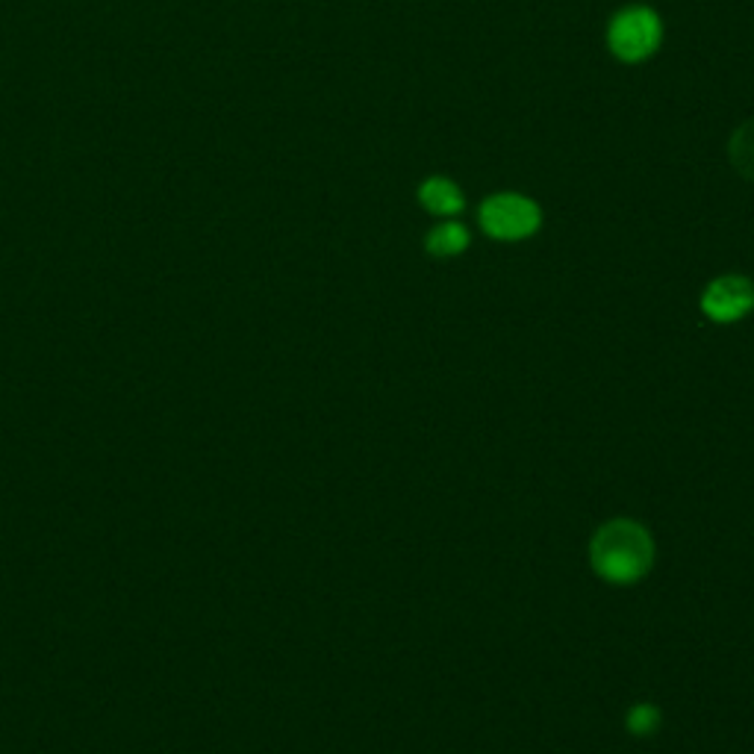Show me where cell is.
I'll return each instance as SVG.
<instances>
[{"label":"cell","mask_w":754,"mask_h":754,"mask_svg":"<svg viewBox=\"0 0 754 754\" xmlns=\"http://www.w3.org/2000/svg\"><path fill=\"white\" fill-rule=\"evenodd\" d=\"M469 245H472V233H469V227L460 222H451V219L436 224L434 231L425 236V251L431 254V257H436V260L457 257V254H463Z\"/></svg>","instance_id":"obj_6"},{"label":"cell","mask_w":754,"mask_h":754,"mask_svg":"<svg viewBox=\"0 0 754 754\" xmlns=\"http://www.w3.org/2000/svg\"><path fill=\"white\" fill-rule=\"evenodd\" d=\"M478 222L495 243H522L542 227V210L528 195L498 192L481 203Z\"/></svg>","instance_id":"obj_3"},{"label":"cell","mask_w":754,"mask_h":754,"mask_svg":"<svg viewBox=\"0 0 754 754\" xmlns=\"http://www.w3.org/2000/svg\"><path fill=\"white\" fill-rule=\"evenodd\" d=\"M419 203L425 207L431 215H443V219H455L457 213H463L466 198L460 192V186L451 177L434 175L422 180L419 186Z\"/></svg>","instance_id":"obj_5"},{"label":"cell","mask_w":754,"mask_h":754,"mask_svg":"<svg viewBox=\"0 0 754 754\" xmlns=\"http://www.w3.org/2000/svg\"><path fill=\"white\" fill-rule=\"evenodd\" d=\"M625 726H628L631 734H637V737L655 734V731L660 728V710L655 705H648V702H643V705H634L628 710Z\"/></svg>","instance_id":"obj_8"},{"label":"cell","mask_w":754,"mask_h":754,"mask_svg":"<svg viewBox=\"0 0 754 754\" xmlns=\"http://www.w3.org/2000/svg\"><path fill=\"white\" fill-rule=\"evenodd\" d=\"M663 45V21L646 3L622 7L608 24V48L625 66H637L655 57Z\"/></svg>","instance_id":"obj_2"},{"label":"cell","mask_w":754,"mask_h":754,"mask_svg":"<svg viewBox=\"0 0 754 754\" xmlns=\"http://www.w3.org/2000/svg\"><path fill=\"white\" fill-rule=\"evenodd\" d=\"M590 561L596 575L610 584H637L655 563V542L634 519H613L592 537Z\"/></svg>","instance_id":"obj_1"},{"label":"cell","mask_w":754,"mask_h":754,"mask_svg":"<svg viewBox=\"0 0 754 754\" xmlns=\"http://www.w3.org/2000/svg\"><path fill=\"white\" fill-rule=\"evenodd\" d=\"M728 160L743 180L754 184V118L737 127L728 139Z\"/></svg>","instance_id":"obj_7"},{"label":"cell","mask_w":754,"mask_h":754,"mask_svg":"<svg viewBox=\"0 0 754 754\" xmlns=\"http://www.w3.org/2000/svg\"><path fill=\"white\" fill-rule=\"evenodd\" d=\"M754 310V283L743 274H722L702 292V313L716 325H734Z\"/></svg>","instance_id":"obj_4"}]
</instances>
